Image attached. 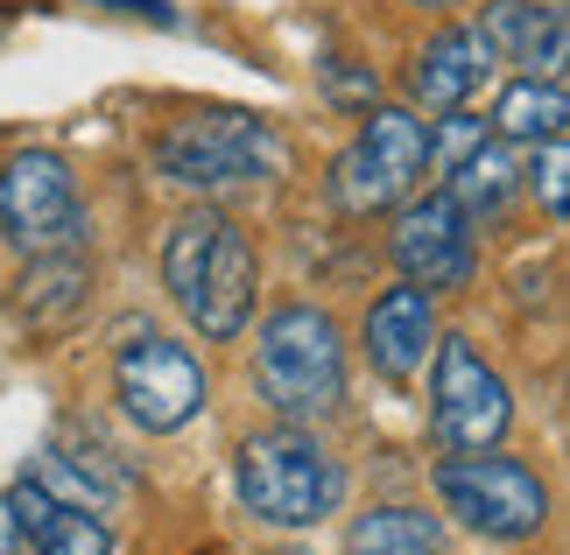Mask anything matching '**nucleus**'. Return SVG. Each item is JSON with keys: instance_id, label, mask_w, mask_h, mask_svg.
I'll use <instances>...</instances> for the list:
<instances>
[{"instance_id": "obj_18", "label": "nucleus", "mask_w": 570, "mask_h": 555, "mask_svg": "<svg viewBox=\"0 0 570 555\" xmlns=\"http://www.w3.org/2000/svg\"><path fill=\"white\" fill-rule=\"evenodd\" d=\"M345 548L353 555H451L444 527L423 506H366L353 521V535H345Z\"/></svg>"}, {"instance_id": "obj_20", "label": "nucleus", "mask_w": 570, "mask_h": 555, "mask_svg": "<svg viewBox=\"0 0 570 555\" xmlns=\"http://www.w3.org/2000/svg\"><path fill=\"white\" fill-rule=\"evenodd\" d=\"M0 555H21V527H14V506L0 499Z\"/></svg>"}, {"instance_id": "obj_22", "label": "nucleus", "mask_w": 570, "mask_h": 555, "mask_svg": "<svg viewBox=\"0 0 570 555\" xmlns=\"http://www.w3.org/2000/svg\"><path fill=\"white\" fill-rule=\"evenodd\" d=\"M402 8H430V14H444V8H465V0H402Z\"/></svg>"}, {"instance_id": "obj_8", "label": "nucleus", "mask_w": 570, "mask_h": 555, "mask_svg": "<svg viewBox=\"0 0 570 555\" xmlns=\"http://www.w3.org/2000/svg\"><path fill=\"white\" fill-rule=\"evenodd\" d=\"M0 239L36 260V254H71L85 247V197L63 155L50 148H21L0 169Z\"/></svg>"}, {"instance_id": "obj_19", "label": "nucleus", "mask_w": 570, "mask_h": 555, "mask_svg": "<svg viewBox=\"0 0 570 555\" xmlns=\"http://www.w3.org/2000/svg\"><path fill=\"white\" fill-rule=\"evenodd\" d=\"M563 176H570V155H563V135L542 141V211L563 226Z\"/></svg>"}, {"instance_id": "obj_17", "label": "nucleus", "mask_w": 570, "mask_h": 555, "mask_svg": "<svg viewBox=\"0 0 570 555\" xmlns=\"http://www.w3.org/2000/svg\"><path fill=\"white\" fill-rule=\"evenodd\" d=\"M563 127H570V92H563V78H514L508 92L493 99V135L514 141V148L557 141Z\"/></svg>"}, {"instance_id": "obj_6", "label": "nucleus", "mask_w": 570, "mask_h": 555, "mask_svg": "<svg viewBox=\"0 0 570 555\" xmlns=\"http://www.w3.org/2000/svg\"><path fill=\"white\" fill-rule=\"evenodd\" d=\"M423 176H430V120L415 106H374L353 148L332 162V197L338 211L366 218V211H394L402 197H415Z\"/></svg>"}, {"instance_id": "obj_9", "label": "nucleus", "mask_w": 570, "mask_h": 555, "mask_svg": "<svg viewBox=\"0 0 570 555\" xmlns=\"http://www.w3.org/2000/svg\"><path fill=\"white\" fill-rule=\"evenodd\" d=\"M114 394H120V415L135 422L141 436H177L184 422L205 415L212 380H205V359H197L190 345L163 338V330H141L114 359Z\"/></svg>"}, {"instance_id": "obj_2", "label": "nucleus", "mask_w": 570, "mask_h": 555, "mask_svg": "<svg viewBox=\"0 0 570 555\" xmlns=\"http://www.w3.org/2000/svg\"><path fill=\"white\" fill-rule=\"evenodd\" d=\"M254 387L282 422H324L345 408V338L332 309L282 303L254 330Z\"/></svg>"}, {"instance_id": "obj_5", "label": "nucleus", "mask_w": 570, "mask_h": 555, "mask_svg": "<svg viewBox=\"0 0 570 555\" xmlns=\"http://www.w3.org/2000/svg\"><path fill=\"white\" fill-rule=\"evenodd\" d=\"M436 499L458 527H472L479 542H529L550 521V485H542L521 457L500 450H465L436 464Z\"/></svg>"}, {"instance_id": "obj_7", "label": "nucleus", "mask_w": 570, "mask_h": 555, "mask_svg": "<svg viewBox=\"0 0 570 555\" xmlns=\"http://www.w3.org/2000/svg\"><path fill=\"white\" fill-rule=\"evenodd\" d=\"M508 422H514L508 380L479 359L472 338L436 330V351H430V436H436V450H451V457L500 450Z\"/></svg>"}, {"instance_id": "obj_13", "label": "nucleus", "mask_w": 570, "mask_h": 555, "mask_svg": "<svg viewBox=\"0 0 570 555\" xmlns=\"http://www.w3.org/2000/svg\"><path fill=\"white\" fill-rule=\"evenodd\" d=\"M479 36L493 42V57L521 63V78H563V57H570L563 0H493L479 14Z\"/></svg>"}, {"instance_id": "obj_15", "label": "nucleus", "mask_w": 570, "mask_h": 555, "mask_svg": "<svg viewBox=\"0 0 570 555\" xmlns=\"http://www.w3.org/2000/svg\"><path fill=\"white\" fill-rule=\"evenodd\" d=\"M8 506H14V527L36 542V555H114V535H106V521H99V514L57 506V499L42 493V485H36L29 472L14 478Z\"/></svg>"}, {"instance_id": "obj_14", "label": "nucleus", "mask_w": 570, "mask_h": 555, "mask_svg": "<svg viewBox=\"0 0 570 555\" xmlns=\"http://www.w3.org/2000/svg\"><path fill=\"white\" fill-rule=\"evenodd\" d=\"M85 303H92V260L78 247L71 254H36L29 268L14 281V317L29 338H57V330H71L85 317Z\"/></svg>"}, {"instance_id": "obj_10", "label": "nucleus", "mask_w": 570, "mask_h": 555, "mask_svg": "<svg viewBox=\"0 0 570 555\" xmlns=\"http://www.w3.org/2000/svg\"><path fill=\"white\" fill-rule=\"evenodd\" d=\"M479 218L458 205L451 190H423V197H402V218H394V268H402L409 288H423V296H451V288H465L472 268H479V239H472Z\"/></svg>"}, {"instance_id": "obj_3", "label": "nucleus", "mask_w": 570, "mask_h": 555, "mask_svg": "<svg viewBox=\"0 0 570 555\" xmlns=\"http://www.w3.org/2000/svg\"><path fill=\"white\" fill-rule=\"evenodd\" d=\"M233 485H239V506L268 527H317L324 514H338V499H345L338 457L324 450L303 422L254 429L233 450Z\"/></svg>"}, {"instance_id": "obj_1", "label": "nucleus", "mask_w": 570, "mask_h": 555, "mask_svg": "<svg viewBox=\"0 0 570 555\" xmlns=\"http://www.w3.org/2000/svg\"><path fill=\"white\" fill-rule=\"evenodd\" d=\"M163 288L205 338H239L254 317V288H261V254L254 239L233 226L226 211L197 205L184 211L163 239Z\"/></svg>"}, {"instance_id": "obj_21", "label": "nucleus", "mask_w": 570, "mask_h": 555, "mask_svg": "<svg viewBox=\"0 0 570 555\" xmlns=\"http://www.w3.org/2000/svg\"><path fill=\"white\" fill-rule=\"evenodd\" d=\"M106 8H120V14H156V21H169V8H163V0H106Z\"/></svg>"}, {"instance_id": "obj_12", "label": "nucleus", "mask_w": 570, "mask_h": 555, "mask_svg": "<svg viewBox=\"0 0 570 555\" xmlns=\"http://www.w3.org/2000/svg\"><path fill=\"white\" fill-rule=\"evenodd\" d=\"M430 351H436V296H423L409 281L381 288V303L366 309V359H374V373L409 387V380H423Z\"/></svg>"}, {"instance_id": "obj_4", "label": "nucleus", "mask_w": 570, "mask_h": 555, "mask_svg": "<svg viewBox=\"0 0 570 555\" xmlns=\"http://www.w3.org/2000/svg\"><path fill=\"white\" fill-rule=\"evenodd\" d=\"M282 162H289V148H282L275 120L239 113V106L184 113V120H169L163 141H156V169L177 190H197V197L254 190V184H268V176H282Z\"/></svg>"}, {"instance_id": "obj_11", "label": "nucleus", "mask_w": 570, "mask_h": 555, "mask_svg": "<svg viewBox=\"0 0 570 555\" xmlns=\"http://www.w3.org/2000/svg\"><path fill=\"white\" fill-rule=\"evenodd\" d=\"M493 42L472 29V21H451V29H436L423 50L409 57V99L415 113H458V106H472L487 92L493 78Z\"/></svg>"}, {"instance_id": "obj_16", "label": "nucleus", "mask_w": 570, "mask_h": 555, "mask_svg": "<svg viewBox=\"0 0 570 555\" xmlns=\"http://www.w3.org/2000/svg\"><path fill=\"white\" fill-rule=\"evenodd\" d=\"M444 190H451L472 218L500 211V205H508V197L521 190V148H514V141H500V135H479V141L444 169Z\"/></svg>"}]
</instances>
